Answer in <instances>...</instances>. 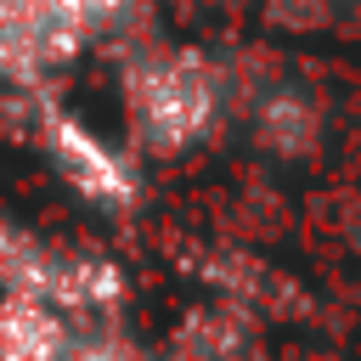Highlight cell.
<instances>
[{
	"instance_id": "cell-1",
	"label": "cell",
	"mask_w": 361,
	"mask_h": 361,
	"mask_svg": "<svg viewBox=\"0 0 361 361\" xmlns=\"http://www.w3.org/2000/svg\"><path fill=\"white\" fill-rule=\"evenodd\" d=\"M118 113L130 152L186 158L226 118V73L197 45H135L118 62Z\"/></svg>"
},
{
	"instance_id": "cell-2",
	"label": "cell",
	"mask_w": 361,
	"mask_h": 361,
	"mask_svg": "<svg viewBox=\"0 0 361 361\" xmlns=\"http://www.w3.org/2000/svg\"><path fill=\"white\" fill-rule=\"evenodd\" d=\"M135 0H0V90H39L85 51L124 34Z\"/></svg>"
},
{
	"instance_id": "cell-3",
	"label": "cell",
	"mask_w": 361,
	"mask_h": 361,
	"mask_svg": "<svg viewBox=\"0 0 361 361\" xmlns=\"http://www.w3.org/2000/svg\"><path fill=\"white\" fill-rule=\"evenodd\" d=\"M0 293L45 299L73 322L96 327V322H113V310L124 305V271L102 248L0 220Z\"/></svg>"
},
{
	"instance_id": "cell-4",
	"label": "cell",
	"mask_w": 361,
	"mask_h": 361,
	"mask_svg": "<svg viewBox=\"0 0 361 361\" xmlns=\"http://www.w3.org/2000/svg\"><path fill=\"white\" fill-rule=\"evenodd\" d=\"M17 96H23V130H28L34 152L51 164V175L79 203H90L102 214H124V209L141 203V164H135L130 141L118 147L90 118H79L56 96H45V85L39 90H17Z\"/></svg>"
},
{
	"instance_id": "cell-5",
	"label": "cell",
	"mask_w": 361,
	"mask_h": 361,
	"mask_svg": "<svg viewBox=\"0 0 361 361\" xmlns=\"http://www.w3.org/2000/svg\"><path fill=\"white\" fill-rule=\"evenodd\" d=\"M85 333H90L85 322H73L45 299L0 293V361H68Z\"/></svg>"
},
{
	"instance_id": "cell-6",
	"label": "cell",
	"mask_w": 361,
	"mask_h": 361,
	"mask_svg": "<svg viewBox=\"0 0 361 361\" xmlns=\"http://www.w3.org/2000/svg\"><path fill=\"white\" fill-rule=\"evenodd\" d=\"M169 361H254L248 310H237V305L192 310V316H186V327L175 333Z\"/></svg>"
},
{
	"instance_id": "cell-7",
	"label": "cell",
	"mask_w": 361,
	"mask_h": 361,
	"mask_svg": "<svg viewBox=\"0 0 361 361\" xmlns=\"http://www.w3.org/2000/svg\"><path fill=\"white\" fill-rule=\"evenodd\" d=\"M254 124H259V141H265L271 152H282V158H293V152H305V147L316 141V113H310V102L293 96V90L265 96L259 113H254Z\"/></svg>"
},
{
	"instance_id": "cell-8",
	"label": "cell",
	"mask_w": 361,
	"mask_h": 361,
	"mask_svg": "<svg viewBox=\"0 0 361 361\" xmlns=\"http://www.w3.org/2000/svg\"><path fill=\"white\" fill-rule=\"evenodd\" d=\"M68 361H158V355H147V350H135L130 338H118V333H85L79 344H73V355Z\"/></svg>"
}]
</instances>
